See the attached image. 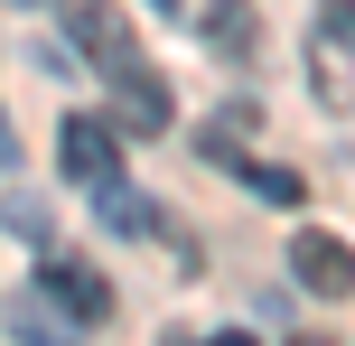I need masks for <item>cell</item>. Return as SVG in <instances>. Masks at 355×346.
<instances>
[{
    "mask_svg": "<svg viewBox=\"0 0 355 346\" xmlns=\"http://www.w3.org/2000/svg\"><path fill=\"white\" fill-rule=\"evenodd\" d=\"M252 37H262L252 0H206V47L215 56H252Z\"/></svg>",
    "mask_w": 355,
    "mask_h": 346,
    "instance_id": "obj_6",
    "label": "cell"
},
{
    "mask_svg": "<svg viewBox=\"0 0 355 346\" xmlns=\"http://www.w3.org/2000/svg\"><path fill=\"white\" fill-rule=\"evenodd\" d=\"M112 85H122V131H168V94H159V75H150L141 56H122Z\"/></svg>",
    "mask_w": 355,
    "mask_h": 346,
    "instance_id": "obj_4",
    "label": "cell"
},
{
    "mask_svg": "<svg viewBox=\"0 0 355 346\" xmlns=\"http://www.w3.org/2000/svg\"><path fill=\"white\" fill-rule=\"evenodd\" d=\"M159 10H178V0H159Z\"/></svg>",
    "mask_w": 355,
    "mask_h": 346,
    "instance_id": "obj_12",
    "label": "cell"
},
{
    "mask_svg": "<svg viewBox=\"0 0 355 346\" xmlns=\"http://www.w3.org/2000/svg\"><path fill=\"white\" fill-rule=\"evenodd\" d=\"M37 300L66 309V318H103V309H112V281L85 272V262H66V253H47V262H37Z\"/></svg>",
    "mask_w": 355,
    "mask_h": 346,
    "instance_id": "obj_3",
    "label": "cell"
},
{
    "mask_svg": "<svg viewBox=\"0 0 355 346\" xmlns=\"http://www.w3.org/2000/svg\"><path fill=\"white\" fill-rule=\"evenodd\" d=\"M56 150H66V178H75V187H122V131H112V122H94V112H66Z\"/></svg>",
    "mask_w": 355,
    "mask_h": 346,
    "instance_id": "obj_1",
    "label": "cell"
},
{
    "mask_svg": "<svg viewBox=\"0 0 355 346\" xmlns=\"http://www.w3.org/2000/svg\"><path fill=\"white\" fill-rule=\"evenodd\" d=\"M300 346H318V337H300Z\"/></svg>",
    "mask_w": 355,
    "mask_h": 346,
    "instance_id": "obj_13",
    "label": "cell"
},
{
    "mask_svg": "<svg viewBox=\"0 0 355 346\" xmlns=\"http://www.w3.org/2000/svg\"><path fill=\"white\" fill-rule=\"evenodd\" d=\"M327 37H337V47H355V0H327Z\"/></svg>",
    "mask_w": 355,
    "mask_h": 346,
    "instance_id": "obj_10",
    "label": "cell"
},
{
    "mask_svg": "<svg viewBox=\"0 0 355 346\" xmlns=\"http://www.w3.org/2000/svg\"><path fill=\"white\" fill-rule=\"evenodd\" d=\"M0 216H10V234H47V206H37V197H10Z\"/></svg>",
    "mask_w": 355,
    "mask_h": 346,
    "instance_id": "obj_9",
    "label": "cell"
},
{
    "mask_svg": "<svg viewBox=\"0 0 355 346\" xmlns=\"http://www.w3.org/2000/svg\"><path fill=\"white\" fill-rule=\"evenodd\" d=\"M215 346H252V337H243V328H234V337H215Z\"/></svg>",
    "mask_w": 355,
    "mask_h": 346,
    "instance_id": "obj_11",
    "label": "cell"
},
{
    "mask_svg": "<svg viewBox=\"0 0 355 346\" xmlns=\"http://www.w3.org/2000/svg\"><path fill=\"white\" fill-rule=\"evenodd\" d=\"M75 47H85L94 66H122V56H141V47H131V28H122V10H103V0H85V10H75Z\"/></svg>",
    "mask_w": 355,
    "mask_h": 346,
    "instance_id": "obj_5",
    "label": "cell"
},
{
    "mask_svg": "<svg viewBox=\"0 0 355 346\" xmlns=\"http://www.w3.org/2000/svg\"><path fill=\"white\" fill-rule=\"evenodd\" d=\"M234 178H243L252 197H271V206H300V197H309V187H300V168H262V159H243Z\"/></svg>",
    "mask_w": 355,
    "mask_h": 346,
    "instance_id": "obj_8",
    "label": "cell"
},
{
    "mask_svg": "<svg viewBox=\"0 0 355 346\" xmlns=\"http://www.w3.org/2000/svg\"><path fill=\"white\" fill-rule=\"evenodd\" d=\"M290 272H300V291H318V300H346L355 291V253H346V234H327V225L290 234Z\"/></svg>",
    "mask_w": 355,
    "mask_h": 346,
    "instance_id": "obj_2",
    "label": "cell"
},
{
    "mask_svg": "<svg viewBox=\"0 0 355 346\" xmlns=\"http://www.w3.org/2000/svg\"><path fill=\"white\" fill-rule=\"evenodd\" d=\"M94 206H103V225H122V234H168V216L150 197H131V187H94Z\"/></svg>",
    "mask_w": 355,
    "mask_h": 346,
    "instance_id": "obj_7",
    "label": "cell"
}]
</instances>
